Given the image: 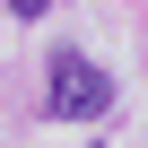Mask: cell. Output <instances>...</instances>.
Masks as SVG:
<instances>
[{
	"instance_id": "1",
	"label": "cell",
	"mask_w": 148,
	"mask_h": 148,
	"mask_svg": "<svg viewBox=\"0 0 148 148\" xmlns=\"http://www.w3.org/2000/svg\"><path fill=\"white\" fill-rule=\"evenodd\" d=\"M44 113H61V122H105V113H113V79H105L87 52L61 44V52L44 61Z\"/></svg>"
},
{
	"instance_id": "2",
	"label": "cell",
	"mask_w": 148,
	"mask_h": 148,
	"mask_svg": "<svg viewBox=\"0 0 148 148\" xmlns=\"http://www.w3.org/2000/svg\"><path fill=\"white\" fill-rule=\"evenodd\" d=\"M44 9H52V0H9V18H44Z\"/></svg>"
}]
</instances>
